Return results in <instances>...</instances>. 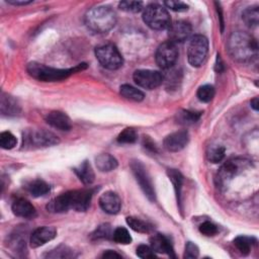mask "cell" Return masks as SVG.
I'll list each match as a JSON object with an SVG mask.
<instances>
[{
    "label": "cell",
    "mask_w": 259,
    "mask_h": 259,
    "mask_svg": "<svg viewBox=\"0 0 259 259\" xmlns=\"http://www.w3.org/2000/svg\"><path fill=\"white\" fill-rule=\"evenodd\" d=\"M32 2V0H8V4L12 6H26Z\"/></svg>",
    "instance_id": "7bdbcfd3"
},
{
    "label": "cell",
    "mask_w": 259,
    "mask_h": 259,
    "mask_svg": "<svg viewBox=\"0 0 259 259\" xmlns=\"http://www.w3.org/2000/svg\"><path fill=\"white\" fill-rule=\"evenodd\" d=\"M120 92L122 96H124V98H126L128 100H132V102H142L145 98L144 94L141 90L133 88V86L128 85V84L122 85L120 88Z\"/></svg>",
    "instance_id": "d4e9b609"
},
{
    "label": "cell",
    "mask_w": 259,
    "mask_h": 259,
    "mask_svg": "<svg viewBox=\"0 0 259 259\" xmlns=\"http://www.w3.org/2000/svg\"><path fill=\"white\" fill-rule=\"evenodd\" d=\"M46 122L53 128L60 130V131H70L72 128V122L70 118L59 110L51 112L46 116Z\"/></svg>",
    "instance_id": "e0dca14e"
},
{
    "label": "cell",
    "mask_w": 259,
    "mask_h": 259,
    "mask_svg": "<svg viewBox=\"0 0 259 259\" xmlns=\"http://www.w3.org/2000/svg\"><path fill=\"white\" fill-rule=\"evenodd\" d=\"M208 53V40L202 34H196L190 40L188 48V63L192 67H200Z\"/></svg>",
    "instance_id": "52a82bcc"
},
{
    "label": "cell",
    "mask_w": 259,
    "mask_h": 259,
    "mask_svg": "<svg viewBox=\"0 0 259 259\" xmlns=\"http://www.w3.org/2000/svg\"><path fill=\"white\" fill-rule=\"evenodd\" d=\"M112 239L114 242L122 245H128L132 242V237L128 231L124 227L116 228L112 233Z\"/></svg>",
    "instance_id": "1f68e13d"
},
{
    "label": "cell",
    "mask_w": 259,
    "mask_h": 259,
    "mask_svg": "<svg viewBox=\"0 0 259 259\" xmlns=\"http://www.w3.org/2000/svg\"><path fill=\"white\" fill-rule=\"evenodd\" d=\"M178 58V50L176 45L171 42H165L161 44L155 55L156 64L164 70L171 69L174 66Z\"/></svg>",
    "instance_id": "8fae6325"
},
{
    "label": "cell",
    "mask_w": 259,
    "mask_h": 259,
    "mask_svg": "<svg viewBox=\"0 0 259 259\" xmlns=\"http://www.w3.org/2000/svg\"><path fill=\"white\" fill-rule=\"evenodd\" d=\"M57 235V230L55 227H40L38 229H36L32 235H30V246L32 248H38L40 247L42 245H45L46 243L52 241Z\"/></svg>",
    "instance_id": "9a60e30c"
},
{
    "label": "cell",
    "mask_w": 259,
    "mask_h": 259,
    "mask_svg": "<svg viewBox=\"0 0 259 259\" xmlns=\"http://www.w3.org/2000/svg\"><path fill=\"white\" fill-rule=\"evenodd\" d=\"M234 245L243 255H248L252 247V239L246 236H238L234 239Z\"/></svg>",
    "instance_id": "4dcf8cb0"
},
{
    "label": "cell",
    "mask_w": 259,
    "mask_h": 259,
    "mask_svg": "<svg viewBox=\"0 0 259 259\" xmlns=\"http://www.w3.org/2000/svg\"><path fill=\"white\" fill-rule=\"evenodd\" d=\"M242 20L249 28L257 26L259 22V10L258 8H248L242 14Z\"/></svg>",
    "instance_id": "83f0119b"
},
{
    "label": "cell",
    "mask_w": 259,
    "mask_h": 259,
    "mask_svg": "<svg viewBox=\"0 0 259 259\" xmlns=\"http://www.w3.org/2000/svg\"><path fill=\"white\" fill-rule=\"evenodd\" d=\"M26 190L32 196L40 198V196H46L50 192V186L44 180H36L30 182L26 186Z\"/></svg>",
    "instance_id": "603a6c76"
},
{
    "label": "cell",
    "mask_w": 259,
    "mask_h": 259,
    "mask_svg": "<svg viewBox=\"0 0 259 259\" xmlns=\"http://www.w3.org/2000/svg\"><path fill=\"white\" fill-rule=\"evenodd\" d=\"M131 169L133 174L139 184L141 190L145 194V196L154 202L156 200V192L152 182V180L148 174V171L144 164L139 160L131 161Z\"/></svg>",
    "instance_id": "30bf717a"
},
{
    "label": "cell",
    "mask_w": 259,
    "mask_h": 259,
    "mask_svg": "<svg viewBox=\"0 0 259 259\" xmlns=\"http://www.w3.org/2000/svg\"><path fill=\"white\" fill-rule=\"evenodd\" d=\"M96 57L100 65L108 70L120 69L124 64V59L120 51L112 44H104L96 47Z\"/></svg>",
    "instance_id": "ba28073f"
},
{
    "label": "cell",
    "mask_w": 259,
    "mask_h": 259,
    "mask_svg": "<svg viewBox=\"0 0 259 259\" xmlns=\"http://www.w3.org/2000/svg\"><path fill=\"white\" fill-rule=\"evenodd\" d=\"M20 106L16 98L12 96L2 94V100H0V112L6 116H16L20 114Z\"/></svg>",
    "instance_id": "ffe728a7"
},
{
    "label": "cell",
    "mask_w": 259,
    "mask_h": 259,
    "mask_svg": "<svg viewBox=\"0 0 259 259\" xmlns=\"http://www.w3.org/2000/svg\"><path fill=\"white\" fill-rule=\"evenodd\" d=\"M200 116H202L200 112L182 110L178 112V114L176 116V120L180 124L190 126L192 124H196L200 118Z\"/></svg>",
    "instance_id": "484cf974"
},
{
    "label": "cell",
    "mask_w": 259,
    "mask_h": 259,
    "mask_svg": "<svg viewBox=\"0 0 259 259\" xmlns=\"http://www.w3.org/2000/svg\"><path fill=\"white\" fill-rule=\"evenodd\" d=\"M138 140V134L132 128H124L118 136V142L120 144H134Z\"/></svg>",
    "instance_id": "f1b7e54d"
},
{
    "label": "cell",
    "mask_w": 259,
    "mask_h": 259,
    "mask_svg": "<svg viewBox=\"0 0 259 259\" xmlns=\"http://www.w3.org/2000/svg\"><path fill=\"white\" fill-rule=\"evenodd\" d=\"M120 10L126 12L137 14L143 10V2H122L118 4Z\"/></svg>",
    "instance_id": "e575fe53"
},
{
    "label": "cell",
    "mask_w": 259,
    "mask_h": 259,
    "mask_svg": "<svg viewBox=\"0 0 259 259\" xmlns=\"http://www.w3.org/2000/svg\"><path fill=\"white\" fill-rule=\"evenodd\" d=\"M96 165L102 172H110L114 170L118 163V160L110 154H100L96 158Z\"/></svg>",
    "instance_id": "7402d4cb"
},
{
    "label": "cell",
    "mask_w": 259,
    "mask_h": 259,
    "mask_svg": "<svg viewBox=\"0 0 259 259\" xmlns=\"http://www.w3.org/2000/svg\"><path fill=\"white\" fill-rule=\"evenodd\" d=\"M137 255L140 258H144V259H148V258H155L156 254L153 251V249L151 248V246H147V245H140L137 248Z\"/></svg>",
    "instance_id": "ab89813d"
},
{
    "label": "cell",
    "mask_w": 259,
    "mask_h": 259,
    "mask_svg": "<svg viewBox=\"0 0 259 259\" xmlns=\"http://www.w3.org/2000/svg\"><path fill=\"white\" fill-rule=\"evenodd\" d=\"M24 142L26 146L44 148L57 145L59 144L60 140L54 133L42 128L26 132L24 135Z\"/></svg>",
    "instance_id": "9c48e42d"
},
{
    "label": "cell",
    "mask_w": 259,
    "mask_h": 259,
    "mask_svg": "<svg viewBox=\"0 0 259 259\" xmlns=\"http://www.w3.org/2000/svg\"><path fill=\"white\" fill-rule=\"evenodd\" d=\"M96 190L86 188L71 190L62 194L54 198L48 204L47 210L50 212L60 214L65 212L69 210H74L76 212H85L90 206L92 198Z\"/></svg>",
    "instance_id": "6da1fadb"
},
{
    "label": "cell",
    "mask_w": 259,
    "mask_h": 259,
    "mask_svg": "<svg viewBox=\"0 0 259 259\" xmlns=\"http://www.w3.org/2000/svg\"><path fill=\"white\" fill-rule=\"evenodd\" d=\"M200 232L208 237L210 236H214L216 234L218 233V227L216 226L214 224H212V222H204L200 226Z\"/></svg>",
    "instance_id": "74e56055"
},
{
    "label": "cell",
    "mask_w": 259,
    "mask_h": 259,
    "mask_svg": "<svg viewBox=\"0 0 259 259\" xmlns=\"http://www.w3.org/2000/svg\"><path fill=\"white\" fill-rule=\"evenodd\" d=\"M192 26L184 20H178L171 24L168 28L169 42L178 44V42H186L192 34Z\"/></svg>",
    "instance_id": "4fadbf2b"
},
{
    "label": "cell",
    "mask_w": 259,
    "mask_h": 259,
    "mask_svg": "<svg viewBox=\"0 0 259 259\" xmlns=\"http://www.w3.org/2000/svg\"><path fill=\"white\" fill-rule=\"evenodd\" d=\"M228 51L234 60L246 63L257 57L258 45L251 34L245 32H235L229 38Z\"/></svg>",
    "instance_id": "7a4b0ae2"
},
{
    "label": "cell",
    "mask_w": 259,
    "mask_h": 259,
    "mask_svg": "<svg viewBox=\"0 0 259 259\" xmlns=\"http://www.w3.org/2000/svg\"><path fill=\"white\" fill-rule=\"evenodd\" d=\"M251 106L254 110H259V100L258 98H254L252 100H251Z\"/></svg>",
    "instance_id": "f6af8a7d"
},
{
    "label": "cell",
    "mask_w": 259,
    "mask_h": 259,
    "mask_svg": "<svg viewBox=\"0 0 259 259\" xmlns=\"http://www.w3.org/2000/svg\"><path fill=\"white\" fill-rule=\"evenodd\" d=\"M144 147L147 148L148 150L152 151V152H156L157 151L155 143L149 137H145V139H144Z\"/></svg>",
    "instance_id": "b9f144b4"
},
{
    "label": "cell",
    "mask_w": 259,
    "mask_h": 259,
    "mask_svg": "<svg viewBox=\"0 0 259 259\" xmlns=\"http://www.w3.org/2000/svg\"><path fill=\"white\" fill-rule=\"evenodd\" d=\"M112 230L110 224H104L98 227V229L92 234V239H108L112 237Z\"/></svg>",
    "instance_id": "d590c367"
},
{
    "label": "cell",
    "mask_w": 259,
    "mask_h": 259,
    "mask_svg": "<svg viewBox=\"0 0 259 259\" xmlns=\"http://www.w3.org/2000/svg\"><path fill=\"white\" fill-rule=\"evenodd\" d=\"M74 256L75 255L73 251L68 247H64V246L58 247L56 250L51 251V253H48L47 255V257L49 258H71Z\"/></svg>",
    "instance_id": "8d00e7d4"
},
{
    "label": "cell",
    "mask_w": 259,
    "mask_h": 259,
    "mask_svg": "<svg viewBox=\"0 0 259 259\" xmlns=\"http://www.w3.org/2000/svg\"><path fill=\"white\" fill-rule=\"evenodd\" d=\"M200 254V249L198 247L192 243V242H188L186 245V251H184V258H198Z\"/></svg>",
    "instance_id": "60d3db41"
},
{
    "label": "cell",
    "mask_w": 259,
    "mask_h": 259,
    "mask_svg": "<svg viewBox=\"0 0 259 259\" xmlns=\"http://www.w3.org/2000/svg\"><path fill=\"white\" fill-rule=\"evenodd\" d=\"M226 149L223 146H212L208 150V159L212 163H219L225 158Z\"/></svg>",
    "instance_id": "f546056e"
},
{
    "label": "cell",
    "mask_w": 259,
    "mask_h": 259,
    "mask_svg": "<svg viewBox=\"0 0 259 259\" xmlns=\"http://www.w3.org/2000/svg\"><path fill=\"white\" fill-rule=\"evenodd\" d=\"M12 210L18 217L24 218V219L34 218L36 214V208L28 200L24 198H18L14 200L12 204Z\"/></svg>",
    "instance_id": "d6986e66"
},
{
    "label": "cell",
    "mask_w": 259,
    "mask_h": 259,
    "mask_svg": "<svg viewBox=\"0 0 259 259\" xmlns=\"http://www.w3.org/2000/svg\"><path fill=\"white\" fill-rule=\"evenodd\" d=\"M164 6L167 8H170L171 10L178 12H186L188 10V6L186 4L182 2H174V0H170V2H165Z\"/></svg>",
    "instance_id": "f35d334b"
},
{
    "label": "cell",
    "mask_w": 259,
    "mask_h": 259,
    "mask_svg": "<svg viewBox=\"0 0 259 259\" xmlns=\"http://www.w3.org/2000/svg\"><path fill=\"white\" fill-rule=\"evenodd\" d=\"M88 68V65L85 63L79 64L73 68L69 69H57L53 67L46 66L44 64H40L36 62H30L26 66L28 73L34 79L42 82H54L61 81L74 73L82 71Z\"/></svg>",
    "instance_id": "277c9868"
},
{
    "label": "cell",
    "mask_w": 259,
    "mask_h": 259,
    "mask_svg": "<svg viewBox=\"0 0 259 259\" xmlns=\"http://www.w3.org/2000/svg\"><path fill=\"white\" fill-rule=\"evenodd\" d=\"M100 206L110 214H116L120 212L122 206V200L120 196L114 192H106L102 194L100 198Z\"/></svg>",
    "instance_id": "2e32d148"
},
{
    "label": "cell",
    "mask_w": 259,
    "mask_h": 259,
    "mask_svg": "<svg viewBox=\"0 0 259 259\" xmlns=\"http://www.w3.org/2000/svg\"><path fill=\"white\" fill-rule=\"evenodd\" d=\"M18 140L16 136L10 132H2L0 134V146L2 149L10 150L16 146Z\"/></svg>",
    "instance_id": "836d02e7"
},
{
    "label": "cell",
    "mask_w": 259,
    "mask_h": 259,
    "mask_svg": "<svg viewBox=\"0 0 259 259\" xmlns=\"http://www.w3.org/2000/svg\"><path fill=\"white\" fill-rule=\"evenodd\" d=\"M84 22L92 32L106 34L116 24V14L112 8L100 6L90 8L86 12Z\"/></svg>",
    "instance_id": "3957f363"
},
{
    "label": "cell",
    "mask_w": 259,
    "mask_h": 259,
    "mask_svg": "<svg viewBox=\"0 0 259 259\" xmlns=\"http://www.w3.org/2000/svg\"><path fill=\"white\" fill-rule=\"evenodd\" d=\"M143 20L150 28L155 30H164L171 24L170 16L166 8L156 4L146 6L143 12Z\"/></svg>",
    "instance_id": "5b68a950"
},
{
    "label": "cell",
    "mask_w": 259,
    "mask_h": 259,
    "mask_svg": "<svg viewBox=\"0 0 259 259\" xmlns=\"http://www.w3.org/2000/svg\"><path fill=\"white\" fill-rule=\"evenodd\" d=\"M190 141V134L186 130L178 131L168 135L163 142L164 148L169 152L182 151Z\"/></svg>",
    "instance_id": "5bb4252c"
},
{
    "label": "cell",
    "mask_w": 259,
    "mask_h": 259,
    "mask_svg": "<svg viewBox=\"0 0 259 259\" xmlns=\"http://www.w3.org/2000/svg\"><path fill=\"white\" fill-rule=\"evenodd\" d=\"M135 83L142 88L152 90H155L164 82V75L155 70L141 69L135 71L133 75Z\"/></svg>",
    "instance_id": "7c38bea8"
},
{
    "label": "cell",
    "mask_w": 259,
    "mask_h": 259,
    "mask_svg": "<svg viewBox=\"0 0 259 259\" xmlns=\"http://www.w3.org/2000/svg\"><path fill=\"white\" fill-rule=\"evenodd\" d=\"M126 221V224L130 226V228L138 233H149L152 230V226L149 223L139 218L128 217Z\"/></svg>",
    "instance_id": "4316f807"
},
{
    "label": "cell",
    "mask_w": 259,
    "mask_h": 259,
    "mask_svg": "<svg viewBox=\"0 0 259 259\" xmlns=\"http://www.w3.org/2000/svg\"><path fill=\"white\" fill-rule=\"evenodd\" d=\"M104 258H120L122 255L118 254L116 252L112 251V250H106L104 254H102Z\"/></svg>",
    "instance_id": "ee69618b"
},
{
    "label": "cell",
    "mask_w": 259,
    "mask_h": 259,
    "mask_svg": "<svg viewBox=\"0 0 259 259\" xmlns=\"http://www.w3.org/2000/svg\"><path fill=\"white\" fill-rule=\"evenodd\" d=\"M198 98L202 102H210L214 96V86L206 84V85H202L198 88Z\"/></svg>",
    "instance_id": "d6a6232c"
},
{
    "label": "cell",
    "mask_w": 259,
    "mask_h": 259,
    "mask_svg": "<svg viewBox=\"0 0 259 259\" xmlns=\"http://www.w3.org/2000/svg\"><path fill=\"white\" fill-rule=\"evenodd\" d=\"M167 176L171 180L172 184H174L178 204H182V184H184L182 174L176 169H168Z\"/></svg>",
    "instance_id": "cb8c5ba5"
},
{
    "label": "cell",
    "mask_w": 259,
    "mask_h": 259,
    "mask_svg": "<svg viewBox=\"0 0 259 259\" xmlns=\"http://www.w3.org/2000/svg\"><path fill=\"white\" fill-rule=\"evenodd\" d=\"M248 165V162L242 159H232L227 161L218 171L217 176H216V184L220 190H225L233 178H235L239 172Z\"/></svg>",
    "instance_id": "8992f818"
},
{
    "label": "cell",
    "mask_w": 259,
    "mask_h": 259,
    "mask_svg": "<svg viewBox=\"0 0 259 259\" xmlns=\"http://www.w3.org/2000/svg\"><path fill=\"white\" fill-rule=\"evenodd\" d=\"M150 243H151V248L153 249L154 252L167 254L172 258H176L174 247H172V244L169 241V239L164 235H161V234L153 235V237L150 239Z\"/></svg>",
    "instance_id": "ac0fdd59"
},
{
    "label": "cell",
    "mask_w": 259,
    "mask_h": 259,
    "mask_svg": "<svg viewBox=\"0 0 259 259\" xmlns=\"http://www.w3.org/2000/svg\"><path fill=\"white\" fill-rule=\"evenodd\" d=\"M74 172L78 178L86 186H90L94 184L96 180L94 171L88 161H83L81 164H79L77 167L74 168Z\"/></svg>",
    "instance_id": "44dd1931"
}]
</instances>
